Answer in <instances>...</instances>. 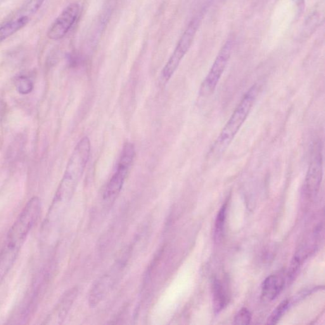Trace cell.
Wrapping results in <instances>:
<instances>
[{
	"label": "cell",
	"mask_w": 325,
	"mask_h": 325,
	"mask_svg": "<svg viewBox=\"0 0 325 325\" xmlns=\"http://www.w3.org/2000/svg\"><path fill=\"white\" fill-rule=\"evenodd\" d=\"M90 151L91 143L89 137H83L78 142L68 161L65 174L47 215V222L56 219L62 208L70 200L74 194L89 162Z\"/></svg>",
	"instance_id": "cell-1"
},
{
	"label": "cell",
	"mask_w": 325,
	"mask_h": 325,
	"mask_svg": "<svg viewBox=\"0 0 325 325\" xmlns=\"http://www.w3.org/2000/svg\"><path fill=\"white\" fill-rule=\"evenodd\" d=\"M260 89L259 85L256 84L252 85L244 95L240 103L237 106L228 122L210 148L208 158L212 160L219 158L228 148L250 114L257 100Z\"/></svg>",
	"instance_id": "cell-2"
},
{
	"label": "cell",
	"mask_w": 325,
	"mask_h": 325,
	"mask_svg": "<svg viewBox=\"0 0 325 325\" xmlns=\"http://www.w3.org/2000/svg\"><path fill=\"white\" fill-rule=\"evenodd\" d=\"M41 212V201L33 197L26 204L7 235L5 250L18 255L26 237L34 226Z\"/></svg>",
	"instance_id": "cell-3"
},
{
	"label": "cell",
	"mask_w": 325,
	"mask_h": 325,
	"mask_svg": "<svg viewBox=\"0 0 325 325\" xmlns=\"http://www.w3.org/2000/svg\"><path fill=\"white\" fill-rule=\"evenodd\" d=\"M201 21V18L200 16L194 18L187 26L183 35L180 37L174 51L173 52L167 64L161 71V78L165 82H168L171 79L177 68H179L182 59L190 49L196 33L198 32Z\"/></svg>",
	"instance_id": "cell-4"
},
{
	"label": "cell",
	"mask_w": 325,
	"mask_h": 325,
	"mask_svg": "<svg viewBox=\"0 0 325 325\" xmlns=\"http://www.w3.org/2000/svg\"><path fill=\"white\" fill-rule=\"evenodd\" d=\"M135 154L134 144L131 142L125 143L121 153L116 172L111 178L104 191V200H113L122 190L126 177L134 161Z\"/></svg>",
	"instance_id": "cell-5"
},
{
	"label": "cell",
	"mask_w": 325,
	"mask_h": 325,
	"mask_svg": "<svg viewBox=\"0 0 325 325\" xmlns=\"http://www.w3.org/2000/svg\"><path fill=\"white\" fill-rule=\"evenodd\" d=\"M233 40L229 39L223 45L213 62L209 72L201 85L199 94L203 97H208L213 93L224 73L233 49Z\"/></svg>",
	"instance_id": "cell-6"
},
{
	"label": "cell",
	"mask_w": 325,
	"mask_h": 325,
	"mask_svg": "<svg viewBox=\"0 0 325 325\" xmlns=\"http://www.w3.org/2000/svg\"><path fill=\"white\" fill-rule=\"evenodd\" d=\"M80 12V6L78 3L71 4L66 7L47 32L49 39L52 40L63 39L77 21Z\"/></svg>",
	"instance_id": "cell-7"
},
{
	"label": "cell",
	"mask_w": 325,
	"mask_h": 325,
	"mask_svg": "<svg viewBox=\"0 0 325 325\" xmlns=\"http://www.w3.org/2000/svg\"><path fill=\"white\" fill-rule=\"evenodd\" d=\"M323 175L322 156L320 144L315 147L312 158L306 174L304 191L308 197H314L319 191Z\"/></svg>",
	"instance_id": "cell-8"
},
{
	"label": "cell",
	"mask_w": 325,
	"mask_h": 325,
	"mask_svg": "<svg viewBox=\"0 0 325 325\" xmlns=\"http://www.w3.org/2000/svg\"><path fill=\"white\" fill-rule=\"evenodd\" d=\"M78 294L77 288H73L64 294L58 304L45 319V324H60L65 321Z\"/></svg>",
	"instance_id": "cell-9"
},
{
	"label": "cell",
	"mask_w": 325,
	"mask_h": 325,
	"mask_svg": "<svg viewBox=\"0 0 325 325\" xmlns=\"http://www.w3.org/2000/svg\"><path fill=\"white\" fill-rule=\"evenodd\" d=\"M115 282V276L111 273L104 275L98 282L95 284L90 293L89 303L92 307H95L105 297Z\"/></svg>",
	"instance_id": "cell-10"
},
{
	"label": "cell",
	"mask_w": 325,
	"mask_h": 325,
	"mask_svg": "<svg viewBox=\"0 0 325 325\" xmlns=\"http://www.w3.org/2000/svg\"><path fill=\"white\" fill-rule=\"evenodd\" d=\"M284 286V279L281 275L272 274L263 282L262 295L267 300L275 299L280 294Z\"/></svg>",
	"instance_id": "cell-11"
},
{
	"label": "cell",
	"mask_w": 325,
	"mask_h": 325,
	"mask_svg": "<svg viewBox=\"0 0 325 325\" xmlns=\"http://www.w3.org/2000/svg\"><path fill=\"white\" fill-rule=\"evenodd\" d=\"M213 306L215 313H219L226 307L228 298L222 283L215 279L212 284Z\"/></svg>",
	"instance_id": "cell-12"
},
{
	"label": "cell",
	"mask_w": 325,
	"mask_h": 325,
	"mask_svg": "<svg viewBox=\"0 0 325 325\" xmlns=\"http://www.w3.org/2000/svg\"><path fill=\"white\" fill-rule=\"evenodd\" d=\"M29 21V17L23 16L0 27V43L23 29L28 25Z\"/></svg>",
	"instance_id": "cell-13"
},
{
	"label": "cell",
	"mask_w": 325,
	"mask_h": 325,
	"mask_svg": "<svg viewBox=\"0 0 325 325\" xmlns=\"http://www.w3.org/2000/svg\"><path fill=\"white\" fill-rule=\"evenodd\" d=\"M227 204L223 205L216 217L214 227V237L216 241L219 242L223 236L225 218H226Z\"/></svg>",
	"instance_id": "cell-14"
},
{
	"label": "cell",
	"mask_w": 325,
	"mask_h": 325,
	"mask_svg": "<svg viewBox=\"0 0 325 325\" xmlns=\"http://www.w3.org/2000/svg\"><path fill=\"white\" fill-rule=\"evenodd\" d=\"M290 305V302L288 300H284L277 306L276 309L271 313L269 318L267 319V323L268 324H275L277 323L279 319L281 318L283 314L288 309Z\"/></svg>",
	"instance_id": "cell-15"
},
{
	"label": "cell",
	"mask_w": 325,
	"mask_h": 325,
	"mask_svg": "<svg viewBox=\"0 0 325 325\" xmlns=\"http://www.w3.org/2000/svg\"><path fill=\"white\" fill-rule=\"evenodd\" d=\"M17 90L21 94H29L33 89L32 81L25 76H20L16 78L15 82Z\"/></svg>",
	"instance_id": "cell-16"
},
{
	"label": "cell",
	"mask_w": 325,
	"mask_h": 325,
	"mask_svg": "<svg viewBox=\"0 0 325 325\" xmlns=\"http://www.w3.org/2000/svg\"><path fill=\"white\" fill-rule=\"evenodd\" d=\"M45 0H27L21 9V12L24 14L33 15L41 8Z\"/></svg>",
	"instance_id": "cell-17"
},
{
	"label": "cell",
	"mask_w": 325,
	"mask_h": 325,
	"mask_svg": "<svg viewBox=\"0 0 325 325\" xmlns=\"http://www.w3.org/2000/svg\"><path fill=\"white\" fill-rule=\"evenodd\" d=\"M251 314L246 308H242L239 310L234 318V324L237 325H246L250 323Z\"/></svg>",
	"instance_id": "cell-18"
},
{
	"label": "cell",
	"mask_w": 325,
	"mask_h": 325,
	"mask_svg": "<svg viewBox=\"0 0 325 325\" xmlns=\"http://www.w3.org/2000/svg\"><path fill=\"white\" fill-rule=\"evenodd\" d=\"M300 264V257L295 256L291 261L290 269L288 274V280H293L295 275L297 273L298 270L299 269Z\"/></svg>",
	"instance_id": "cell-19"
},
{
	"label": "cell",
	"mask_w": 325,
	"mask_h": 325,
	"mask_svg": "<svg viewBox=\"0 0 325 325\" xmlns=\"http://www.w3.org/2000/svg\"><path fill=\"white\" fill-rule=\"evenodd\" d=\"M294 3L298 7V11H302L304 8V0H293Z\"/></svg>",
	"instance_id": "cell-20"
}]
</instances>
